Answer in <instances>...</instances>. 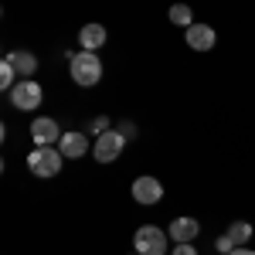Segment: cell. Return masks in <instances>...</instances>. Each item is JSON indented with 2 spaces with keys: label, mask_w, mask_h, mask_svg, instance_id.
<instances>
[{
  "label": "cell",
  "mask_w": 255,
  "mask_h": 255,
  "mask_svg": "<svg viewBox=\"0 0 255 255\" xmlns=\"http://www.w3.org/2000/svg\"><path fill=\"white\" fill-rule=\"evenodd\" d=\"M167 17H170V24H177V27H184V31H187V27L194 24V10H191L187 3H174Z\"/></svg>",
  "instance_id": "13"
},
{
  "label": "cell",
  "mask_w": 255,
  "mask_h": 255,
  "mask_svg": "<svg viewBox=\"0 0 255 255\" xmlns=\"http://www.w3.org/2000/svg\"><path fill=\"white\" fill-rule=\"evenodd\" d=\"M92 129H96V136H102V133H106V129H109V119H106V116L92 119Z\"/></svg>",
  "instance_id": "18"
},
{
  "label": "cell",
  "mask_w": 255,
  "mask_h": 255,
  "mask_svg": "<svg viewBox=\"0 0 255 255\" xmlns=\"http://www.w3.org/2000/svg\"><path fill=\"white\" fill-rule=\"evenodd\" d=\"M61 163H65V157H61L58 146H34L31 150V157H27V170L34 177H55L61 170Z\"/></svg>",
  "instance_id": "2"
},
{
  "label": "cell",
  "mask_w": 255,
  "mask_h": 255,
  "mask_svg": "<svg viewBox=\"0 0 255 255\" xmlns=\"http://www.w3.org/2000/svg\"><path fill=\"white\" fill-rule=\"evenodd\" d=\"M133 249L139 255H167L170 235L160 232L157 225H143V228H136V235H133Z\"/></svg>",
  "instance_id": "3"
},
{
  "label": "cell",
  "mask_w": 255,
  "mask_h": 255,
  "mask_svg": "<svg viewBox=\"0 0 255 255\" xmlns=\"http://www.w3.org/2000/svg\"><path fill=\"white\" fill-rule=\"evenodd\" d=\"M58 150H61V157H65V160H79V157L89 153V136L79 133V129H68V133H61Z\"/></svg>",
  "instance_id": "9"
},
{
  "label": "cell",
  "mask_w": 255,
  "mask_h": 255,
  "mask_svg": "<svg viewBox=\"0 0 255 255\" xmlns=\"http://www.w3.org/2000/svg\"><path fill=\"white\" fill-rule=\"evenodd\" d=\"M119 133H123L126 139H133V136H136V126H133V123H123V126H119Z\"/></svg>",
  "instance_id": "19"
},
{
  "label": "cell",
  "mask_w": 255,
  "mask_h": 255,
  "mask_svg": "<svg viewBox=\"0 0 255 255\" xmlns=\"http://www.w3.org/2000/svg\"><path fill=\"white\" fill-rule=\"evenodd\" d=\"M133 255H139V252H133Z\"/></svg>",
  "instance_id": "21"
},
{
  "label": "cell",
  "mask_w": 255,
  "mask_h": 255,
  "mask_svg": "<svg viewBox=\"0 0 255 255\" xmlns=\"http://www.w3.org/2000/svg\"><path fill=\"white\" fill-rule=\"evenodd\" d=\"M7 61L14 65V72H17L20 79H31V75L38 72V58H34L31 51H24V48H20V51H10V55H7Z\"/></svg>",
  "instance_id": "12"
},
{
  "label": "cell",
  "mask_w": 255,
  "mask_h": 255,
  "mask_svg": "<svg viewBox=\"0 0 255 255\" xmlns=\"http://www.w3.org/2000/svg\"><path fill=\"white\" fill-rule=\"evenodd\" d=\"M167 235L174 238V245L177 242H194V238L201 235V221H197V218H174L170 228H167Z\"/></svg>",
  "instance_id": "10"
},
{
  "label": "cell",
  "mask_w": 255,
  "mask_h": 255,
  "mask_svg": "<svg viewBox=\"0 0 255 255\" xmlns=\"http://www.w3.org/2000/svg\"><path fill=\"white\" fill-rule=\"evenodd\" d=\"M228 255H255V249H245V245H238V249H232Z\"/></svg>",
  "instance_id": "20"
},
{
  "label": "cell",
  "mask_w": 255,
  "mask_h": 255,
  "mask_svg": "<svg viewBox=\"0 0 255 255\" xmlns=\"http://www.w3.org/2000/svg\"><path fill=\"white\" fill-rule=\"evenodd\" d=\"M123 146H126V136H123L119 129H106L102 136H96V146H92V157H96L99 163H113V160H119V153H123Z\"/></svg>",
  "instance_id": "5"
},
{
  "label": "cell",
  "mask_w": 255,
  "mask_h": 255,
  "mask_svg": "<svg viewBox=\"0 0 255 255\" xmlns=\"http://www.w3.org/2000/svg\"><path fill=\"white\" fill-rule=\"evenodd\" d=\"M31 139H34V146H58L61 126L51 116H38L31 123Z\"/></svg>",
  "instance_id": "6"
},
{
  "label": "cell",
  "mask_w": 255,
  "mask_h": 255,
  "mask_svg": "<svg viewBox=\"0 0 255 255\" xmlns=\"http://www.w3.org/2000/svg\"><path fill=\"white\" fill-rule=\"evenodd\" d=\"M7 96H10V106H14V109H20V113H31V109H38V106H41L44 89H41L34 79H20L17 85L7 92Z\"/></svg>",
  "instance_id": "4"
},
{
  "label": "cell",
  "mask_w": 255,
  "mask_h": 255,
  "mask_svg": "<svg viewBox=\"0 0 255 255\" xmlns=\"http://www.w3.org/2000/svg\"><path fill=\"white\" fill-rule=\"evenodd\" d=\"M17 82H20V75L14 72V65L3 58V65H0V89H3V92H10V89H14Z\"/></svg>",
  "instance_id": "15"
},
{
  "label": "cell",
  "mask_w": 255,
  "mask_h": 255,
  "mask_svg": "<svg viewBox=\"0 0 255 255\" xmlns=\"http://www.w3.org/2000/svg\"><path fill=\"white\" fill-rule=\"evenodd\" d=\"M106 41H109V31H106L102 24H85L79 31V48L82 51H99Z\"/></svg>",
  "instance_id": "11"
},
{
  "label": "cell",
  "mask_w": 255,
  "mask_h": 255,
  "mask_svg": "<svg viewBox=\"0 0 255 255\" xmlns=\"http://www.w3.org/2000/svg\"><path fill=\"white\" fill-rule=\"evenodd\" d=\"M170 255H197V249L191 245V242H177V245H174V252H170Z\"/></svg>",
  "instance_id": "17"
},
{
  "label": "cell",
  "mask_w": 255,
  "mask_h": 255,
  "mask_svg": "<svg viewBox=\"0 0 255 255\" xmlns=\"http://www.w3.org/2000/svg\"><path fill=\"white\" fill-rule=\"evenodd\" d=\"M133 201L136 204H160L163 201V184H160L157 177H136L133 180Z\"/></svg>",
  "instance_id": "7"
},
{
  "label": "cell",
  "mask_w": 255,
  "mask_h": 255,
  "mask_svg": "<svg viewBox=\"0 0 255 255\" xmlns=\"http://www.w3.org/2000/svg\"><path fill=\"white\" fill-rule=\"evenodd\" d=\"M68 72H72V82L82 85V89H92L102 82V58L99 51H79L68 58Z\"/></svg>",
  "instance_id": "1"
},
{
  "label": "cell",
  "mask_w": 255,
  "mask_h": 255,
  "mask_svg": "<svg viewBox=\"0 0 255 255\" xmlns=\"http://www.w3.org/2000/svg\"><path fill=\"white\" fill-rule=\"evenodd\" d=\"M184 34H187V48H194V51H211V48L218 44V34H215L211 24H197L194 20Z\"/></svg>",
  "instance_id": "8"
},
{
  "label": "cell",
  "mask_w": 255,
  "mask_h": 255,
  "mask_svg": "<svg viewBox=\"0 0 255 255\" xmlns=\"http://www.w3.org/2000/svg\"><path fill=\"white\" fill-rule=\"evenodd\" d=\"M215 249H218V252H221V255H228V252H232V249H238V245H235V242H232V238H228V235H221V238H215Z\"/></svg>",
  "instance_id": "16"
},
{
  "label": "cell",
  "mask_w": 255,
  "mask_h": 255,
  "mask_svg": "<svg viewBox=\"0 0 255 255\" xmlns=\"http://www.w3.org/2000/svg\"><path fill=\"white\" fill-rule=\"evenodd\" d=\"M225 235L232 238L235 245H249V242H252V225H249V221H232Z\"/></svg>",
  "instance_id": "14"
}]
</instances>
